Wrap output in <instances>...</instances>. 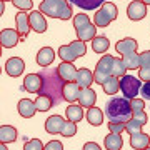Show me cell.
Segmentation results:
<instances>
[{"mask_svg":"<svg viewBox=\"0 0 150 150\" xmlns=\"http://www.w3.org/2000/svg\"><path fill=\"white\" fill-rule=\"evenodd\" d=\"M42 75V88L37 95H47L54 100V107H57L64 100V85L65 82L60 79L57 69H45L40 72Z\"/></svg>","mask_w":150,"mask_h":150,"instance_id":"1","label":"cell"},{"mask_svg":"<svg viewBox=\"0 0 150 150\" xmlns=\"http://www.w3.org/2000/svg\"><path fill=\"white\" fill-rule=\"evenodd\" d=\"M105 115L108 122L115 123H127L132 118V105L130 100L125 97H113L105 105Z\"/></svg>","mask_w":150,"mask_h":150,"instance_id":"2","label":"cell"},{"mask_svg":"<svg viewBox=\"0 0 150 150\" xmlns=\"http://www.w3.org/2000/svg\"><path fill=\"white\" fill-rule=\"evenodd\" d=\"M38 10L43 15L59 18V20L72 18V5H70L69 0H45L38 5Z\"/></svg>","mask_w":150,"mask_h":150,"instance_id":"3","label":"cell"},{"mask_svg":"<svg viewBox=\"0 0 150 150\" xmlns=\"http://www.w3.org/2000/svg\"><path fill=\"white\" fill-rule=\"evenodd\" d=\"M87 54V45L82 40H74L69 45H62L59 48V57L62 59V62H75L79 57H83Z\"/></svg>","mask_w":150,"mask_h":150,"instance_id":"4","label":"cell"},{"mask_svg":"<svg viewBox=\"0 0 150 150\" xmlns=\"http://www.w3.org/2000/svg\"><path fill=\"white\" fill-rule=\"evenodd\" d=\"M118 17V8L112 2H105L93 15V23L97 27H107Z\"/></svg>","mask_w":150,"mask_h":150,"instance_id":"5","label":"cell"},{"mask_svg":"<svg viewBox=\"0 0 150 150\" xmlns=\"http://www.w3.org/2000/svg\"><path fill=\"white\" fill-rule=\"evenodd\" d=\"M113 59H115V57H112V55L103 54V55H102V59L97 62L95 70H93V80H95V83L102 85V83L107 80L108 77H112Z\"/></svg>","mask_w":150,"mask_h":150,"instance_id":"6","label":"cell"},{"mask_svg":"<svg viewBox=\"0 0 150 150\" xmlns=\"http://www.w3.org/2000/svg\"><path fill=\"white\" fill-rule=\"evenodd\" d=\"M140 88H142V83H140V79L134 77V75H123L120 79V92L123 93L125 98H137Z\"/></svg>","mask_w":150,"mask_h":150,"instance_id":"7","label":"cell"},{"mask_svg":"<svg viewBox=\"0 0 150 150\" xmlns=\"http://www.w3.org/2000/svg\"><path fill=\"white\" fill-rule=\"evenodd\" d=\"M127 17L132 22H139L144 20L147 17V5H145L142 0H134L132 4H129L127 7Z\"/></svg>","mask_w":150,"mask_h":150,"instance_id":"8","label":"cell"},{"mask_svg":"<svg viewBox=\"0 0 150 150\" xmlns=\"http://www.w3.org/2000/svg\"><path fill=\"white\" fill-rule=\"evenodd\" d=\"M20 40H22L20 33L13 28H4L0 32V43H2L4 48H13Z\"/></svg>","mask_w":150,"mask_h":150,"instance_id":"9","label":"cell"},{"mask_svg":"<svg viewBox=\"0 0 150 150\" xmlns=\"http://www.w3.org/2000/svg\"><path fill=\"white\" fill-rule=\"evenodd\" d=\"M28 18H30V27H32L33 32L37 33H43L47 32V18L40 10H32L28 13Z\"/></svg>","mask_w":150,"mask_h":150,"instance_id":"10","label":"cell"},{"mask_svg":"<svg viewBox=\"0 0 150 150\" xmlns=\"http://www.w3.org/2000/svg\"><path fill=\"white\" fill-rule=\"evenodd\" d=\"M25 70V62L20 57H10L5 62V72L10 77H20Z\"/></svg>","mask_w":150,"mask_h":150,"instance_id":"11","label":"cell"},{"mask_svg":"<svg viewBox=\"0 0 150 150\" xmlns=\"http://www.w3.org/2000/svg\"><path fill=\"white\" fill-rule=\"evenodd\" d=\"M57 72H59L60 79L64 82H75L77 80V74H79V70L75 69V65L72 62H62L57 67Z\"/></svg>","mask_w":150,"mask_h":150,"instance_id":"12","label":"cell"},{"mask_svg":"<svg viewBox=\"0 0 150 150\" xmlns=\"http://www.w3.org/2000/svg\"><path fill=\"white\" fill-rule=\"evenodd\" d=\"M15 22H17V32L20 33L22 40L27 38V35L30 33L32 27H30V18H28L27 12H18L15 15Z\"/></svg>","mask_w":150,"mask_h":150,"instance_id":"13","label":"cell"},{"mask_svg":"<svg viewBox=\"0 0 150 150\" xmlns=\"http://www.w3.org/2000/svg\"><path fill=\"white\" fill-rule=\"evenodd\" d=\"M82 87L77 82H65L64 85V100L65 102H79V97H80Z\"/></svg>","mask_w":150,"mask_h":150,"instance_id":"14","label":"cell"},{"mask_svg":"<svg viewBox=\"0 0 150 150\" xmlns=\"http://www.w3.org/2000/svg\"><path fill=\"white\" fill-rule=\"evenodd\" d=\"M23 90L30 92V93H38L42 88V75L40 74H28L23 80Z\"/></svg>","mask_w":150,"mask_h":150,"instance_id":"15","label":"cell"},{"mask_svg":"<svg viewBox=\"0 0 150 150\" xmlns=\"http://www.w3.org/2000/svg\"><path fill=\"white\" fill-rule=\"evenodd\" d=\"M137 48H139V43H137V40L135 38H122V40H118L117 43H115V50H117L118 54L122 55H127V54H132V52H137Z\"/></svg>","mask_w":150,"mask_h":150,"instance_id":"16","label":"cell"},{"mask_svg":"<svg viewBox=\"0 0 150 150\" xmlns=\"http://www.w3.org/2000/svg\"><path fill=\"white\" fill-rule=\"evenodd\" d=\"M65 123V118L62 115H50V117L45 120V130L47 134H60L62 132V127Z\"/></svg>","mask_w":150,"mask_h":150,"instance_id":"17","label":"cell"},{"mask_svg":"<svg viewBox=\"0 0 150 150\" xmlns=\"http://www.w3.org/2000/svg\"><path fill=\"white\" fill-rule=\"evenodd\" d=\"M37 64L40 65V67H43V69H47L48 65H52V62L55 60V52L52 47H43L38 50L37 54Z\"/></svg>","mask_w":150,"mask_h":150,"instance_id":"18","label":"cell"},{"mask_svg":"<svg viewBox=\"0 0 150 150\" xmlns=\"http://www.w3.org/2000/svg\"><path fill=\"white\" fill-rule=\"evenodd\" d=\"M75 32H77L79 40H82V42H92V40L97 37V25L90 22V23H87L83 27L77 28Z\"/></svg>","mask_w":150,"mask_h":150,"instance_id":"19","label":"cell"},{"mask_svg":"<svg viewBox=\"0 0 150 150\" xmlns=\"http://www.w3.org/2000/svg\"><path fill=\"white\" fill-rule=\"evenodd\" d=\"M17 110H18V113L23 118H30L35 115L37 107H35V102L33 100H30V98H22L20 102H18V105H17Z\"/></svg>","mask_w":150,"mask_h":150,"instance_id":"20","label":"cell"},{"mask_svg":"<svg viewBox=\"0 0 150 150\" xmlns=\"http://www.w3.org/2000/svg\"><path fill=\"white\" fill-rule=\"evenodd\" d=\"M95 102H97L95 90L93 88H82L80 97H79V103H80L82 107H85V108L95 107Z\"/></svg>","mask_w":150,"mask_h":150,"instance_id":"21","label":"cell"},{"mask_svg":"<svg viewBox=\"0 0 150 150\" xmlns=\"http://www.w3.org/2000/svg\"><path fill=\"white\" fill-rule=\"evenodd\" d=\"M150 144V135L144 134V132H139V134L130 135V147L135 150H144L147 149Z\"/></svg>","mask_w":150,"mask_h":150,"instance_id":"22","label":"cell"},{"mask_svg":"<svg viewBox=\"0 0 150 150\" xmlns=\"http://www.w3.org/2000/svg\"><path fill=\"white\" fill-rule=\"evenodd\" d=\"M65 117H67V120H70V122H80L82 118L85 117V113H83V107H82L80 103L79 105H75V103H70L69 107H67V110H65Z\"/></svg>","mask_w":150,"mask_h":150,"instance_id":"23","label":"cell"},{"mask_svg":"<svg viewBox=\"0 0 150 150\" xmlns=\"http://www.w3.org/2000/svg\"><path fill=\"white\" fill-rule=\"evenodd\" d=\"M77 83L82 87V88H90L92 85V82H95L93 80V72L88 69H79V74H77Z\"/></svg>","mask_w":150,"mask_h":150,"instance_id":"24","label":"cell"},{"mask_svg":"<svg viewBox=\"0 0 150 150\" xmlns=\"http://www.w3.org/2000/svg\"><path fill=\"white\" fill-rule=\"evenodd\" d=\"M17 140V129L13 125H2L0 127V142L2 144H13Z\"/></svg>","mask_w":150,"mask_h":150,"instance_id":"25","label":"cell"},{"mask_svg":"<svg viewBox=\"0 0 150 150\" xmlns=\"http://www.w3.org/2000/svg\"><path fill=\"white\" fill-rule=\"evenodd\" d=\"M85 118H87V122L90 123V125L98 127V125L103 123V112L98 107H90L88 112L85 113Z\"/></svg>","mask_w":150,"mask_h":150,"instance_id":"26","label":"cell"},{"mask_svg":"<svg viewBox=\"0 0 150 150\" xmlns=\"http://www.w3.org/2000/svg\"><path fill=\"white\" fill-rule=\"evenodd\" d=\"M103 145L107 150H122V145H123V140H122V135L120 134H110L105 137L103 140Z\"/></svg>","mask_w":150,"mask_h":150,"instance_id":"27","label":"cell"},{"mask_svg":"<svg viewBox=\"0 0 150 150\" xmlns=\"http://www.w3.org/2000/svg\"><path fill=\"white\" fill-rule=\"evenodd\" d=\"M102 88L103 92L107 93V95H115L118 90H120V79L112 75V77H108L107 80L102 83Z\"/></svg>","mask_w":150,"mask_h":150,"instance_id":"28","label":"cell"},{"mask_svg":"<svg viewBox=\"0 0 150 150\" xmlns=\"http://www.w3.org/2000/svg\"><path fill=\"white\" fill-rule=\"evenodd\" d=\"M70 4L77 5L79 8L83 10H92V8H100L107 0H69Z\"/></svg>","mask_w":150,"mask_h":150,"instance_id":"29","label":"cell"},{"mask_svg":"<svg viewBox=\"0 0 150 150\" xmlns=\"http://www.w3.org/2000/svg\"><path fill=\"white\" fill-rule=\"evenodd\" d=\"M108 47H110V40L107 37H102V35H97L93 40H92V48L97 54H107Z\"/></svg>","mask_w":150,"mask_h":150,"instance_id":"30","label":"cell"},{"mask_svg":"<svg viewBox=\"0 0 150 150\" xmlns=\"http://www.w3.org/2000/svg\"><path fill=\"white\" fill-rule=\"evenodd\" d=\"M123 64L127 67V70H137L140 69V54L139 52H132V54H127L122 57Z\"/></svg>","mask_w":150,"mask_h":150,"instance_id":"31","label":"cell"},{"mask_svg":"<svg viewBox=\"0 0 150 150\" xmlns=\"http://www.w3.org/2000/svg\"><path fill=\"white\" fill-rule=\"evenodd\" d=\"M35 107H37V112H48L50 108L54 107V100L47 95H37Z\"/></svg>","mask_w":150,"mask_h":150,"instance_id":"32","label":"cell"},{"mask_svg":"<svg viewBox=\"0 0 150 150\" xmlns=\"http://www.w3.org/2000/svg\"><path fill=\"white\" fill-rule=\"evenodd\" d=\"M112 75L122 79L123 75H127V67L123 64V59L122 57H115L113 59V65H112Z\"/></svg>","mask_w":150,"mask_h":150,"instance_id":"33","label":"cell"},{"mask_svg":"<svg viewBox=\"0 0 150 150\" xmlns=\"http://www.w3.org/2000/svg\"><path fill=\"white\" fill-rule=\"evenodd\" d=\"M142 127H144V123L140 122V120H137V118L132 117L129 122L125 123V132H129L130 135L139 134V132H142Z\"/></svg>","mask_w":150,"mask_h":150,"instance_id":"34","label":"cell"},{"mask_svg":"<svg viewBox=\"0 0 150 150\" xmlns=\"http://www.w3.org/2000/svg\"><path fill=\"white\" fill-rule=\"evenodd\" d=\"M60 134L64 135V137H74L75 134H77V123L75 122H70V120H65L64 127H62V132Z\"/></svg>","mask_w":150,"mask_h":150,"instance_id":"35","label":"cell"},{"mask_svg":"<svg viewBox=\"0 0 150 150\" xmlns=\"http://www.w3.org/2000/svg\"><path fill=\"white\" fill-rule=\"evenodd\" d=\"M90 17L87 15V13H77V15L74 17V27H75V30L77 28H80V27H83V25H87V23H90Z\"/></svg>","mask_w":150,"mask_h":150,"instance_id":"36","label":"cell"},{"mask_svg":"<svg viewBox=\"0 0 150 150\" xmlns=\"http://www.w3.org/2000/svg\"><path fill=\"white\" fill-rule=\"evenodd\" d=\"M15 8H18L20 12H27V10H32L33 8V2L32 0H13L12 2Z\"/></svg>","mask_w":150,"mask_h":150,"instance_id":"37","label":"cell"},{"mask_svg":"<svg viewBox=\"0 0 150 150\" xmlns=\"http://www.w3.org/2000/svg\"><path fill=\"white\" fill-rule=\"evenodd\" d=\"M43 147H45V145L42 144L40 139H32L23 145V150H43Z\"/></svg>","mask_w":150,"mask_h":150,"instance_id":"38","label":"cell"},{"mask_svg":"<svg viewBox=\"0 0 150 150\" xmlns=\"http://www.w3.org/2000/svg\"><path fill=\"white\" fill-rule=\"evenodd\" d=\"M130 105H132V113H139V112H144L145 110V102L142 98H132Z\"/></svg>","mask_w":150,"mask_h":150,"instance_id":"39","label":"cell"},{"mask_svg":"<svg viewBox=\"0 0 150 150\" xmlns=\"http://www.w3.org/2000/svg\"><path fill=\"white\" fill-rule=\"evenodd\" d=\"M108 130L112 134H120L125 132V123H115V122H108Z\"/></svg>","mask_w":150,"mask_h":150,"instance_id":"40","label":"cell"},{"mask_svg":"<svg viewBox=\"0 0 150 150\" xmlns=\"http://www.w3.org/2000/svg\"><path fill=\"white\" fill-rule=\"evenodd\" d=\"M43 150H64V145H62L60 140H52L43 147Z\"/></svg>","mask_w":150,"mask_h":150,"instance_id":"41","label":"cell"},{"mask_svg":"<svg viewBox=\"0 0 150 150\" xmlns=\"http://www.w3.org/2000/svg\"><path fill=\"white\" fill-rule=\"evenodd\" d=\"M142 67H150V50H145L140 54V69Z\"/></svg>","mask_w":150,"mask_h":150,"instance_id":"42","label":"cell"},{"mask_svg":"<svg viewBox=\"0 0 150 150\" xmlns=\"http://www.w3.org/2000/svg\"><path fill=\"white\" fill-rule=\"evenodd\" d=\"M139 75L144 82H150V67H142V69H139Z\"/></svg>","mask_w":150,"mask_h":150,"instance_id":"43","label":"cell"},{"mask_svg":"<svg viewBox=\"0 0 150 150\" xmlns=\"http://www.w3.org/2000/svg\"><path fill=\"white\" fill-rule=\"evenodd\" d=\"M140 93L145 100H150V82H144V85L140 88Z\"/></svg>","mask_w":150,"mask_h":150,"instance_id":"44","label":"cell"},{"mask_svg":"<svg viewBox=\"0 0 150 150\" xmlns=\"http://www.w3.org/2000/svg\"><path fill=\"white\" fill-rule=\"evenodd\" d=\"M132 117H134V118H137V120H140V122L144 123V125H145L147 122H149V117H147V113H145V110H144V112H139V113H134Z\"/></svg>","mask_w":150,"mask_h":150,"instance_id":"45","label":"cell"},{"mask_svg":"<svg viewBox=\"0 0 150 150\" xmlns=\"http://www.w3.org/2000/svg\"><path fill=\"white\" fill-rule=\"evenodd\" d=\"M82 150H102V149H100V145L95 144V142H87Z\"/></svg>","mask_w":150,"mask_h":150,"instance_id":"46","label":"cell"},{"mask_svg":"<svg viewBox=\"0 0 150 150\" xmlns=\"http://www.w3.org/2000/svg\"><path fill=\"white\" fill-rule=\"evenodd\" d=\"M5 12V2H0V13Z\"/></svg>","mask_w":150,"mask_h":150,"instance_id":"47","label":"cell"},{"mask_svg":"<svg viewBox=\"0 0 150 150\" xmlns=\"http://www.w3.org/2000/svg\"><path fill=\"white\" fill-rule=\"evenodd\" d=\"M0 150H7V144H0Z\"/></svg>","mask_w":150,"mask_h":150,"instance_id":"48","label":"cell"},{"mask_svg":"<svg viewBox=\"0 0 150 150\" xmlns=\"http://www.w3.org/2000/svg\"><path fill=\"white\" fill-rule=\"evenodd\" d=\"M142 2H144L145 5H150V0H142Z\"/></svg>","mask_w":150,"mask_h":150,"instance_id":"49","label":"cell"},{"mask_svg":"<svg viewBox=\"0 0 150 150\" xmlns=\"http://www.w3.org/2000/svg\"><path fill=\"white\" fill-rule=\"evenodd\" d=\"M2 2H13V0H2Z\"/></svg>","mask_w":150,"mask_h":150,"instance_id":"50","label":"cell"},{"mask_svg":"<svg viewBox=\"0 0 150 150\" xmlns=\"http://www.w3.org/2000/svg\"><path fill=\"white\" fill-rule=\"evenodd\" d=\"M144 150H150V147H147V149H144Z\"/></svg>","mask_w":150,"mask_h":150,"instance_id":"51","label":"cell"},{"mask_svg":"<svg viewBox=\"0 0 150 150\" xmlns=\"http://www.w3.org/2000/svg\"><path fill=\"white\" fill-rule=\"evenodd\" d=\"M43 2H45V0H43Z\"/></svg>","mask_w":150,"mask_h":150,"instance_id":"52","label":"cell"}]
</instances>
